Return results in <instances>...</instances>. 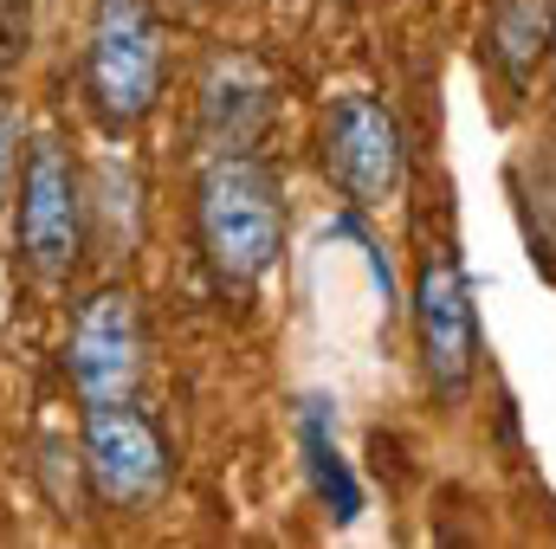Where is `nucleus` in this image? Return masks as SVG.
<instances>
[{"mask_svg": "<svg viewBox=\"0 0 556 549\" xmlns=\"http://www.w3.org/2000/svg\"><path fill=\"white\" fill-rule=\"evenodd\" d=\"M278 111V85L253 59H214L201 78V130L214 149H253Z\"/></svg>", "mask_w": 556, "mask_h": 549, "instance_id": "obj_8", "label": "nucleus"}, {"mask_svg": "<svg viewBox=\"0 0 556 549\" xmlns=\"http://www.w3.org/2000/svg\"><path fill=\"white\" fill-rule=\"evenodd\" d=\"M26 39H33V0H0V78L26 59Z\"/></svg>", "mask_w": 556, "mask_h": 549, "instance_id": "obj_12", "label": "nucleus"}, {"mask_svg": "<svg viewBox=\"0 0 556 549\" xmlns=\"http://www.w3.org/2000/svg\"><path fill=\"white\" fill-rule=\"evenodd\" d=\"M298 452H304V478H311L317 505H330V518L350 524L363 511V491H356V478H350V465H343V452L330 439V408L324 401L298 408Z\"/></svg>", "mask_w": 556, "mask_h": 549, "instance_id": "obj_10", "label": "nucleus"}, {"mask_svg": "<svg viewBox=\"0 0 556 549\" xmlns=\"http://www.w3.org/2000/svg\"><path fill=\"white\" fill-rule=\"evenodd\" d=\"M201 259L220 284H260L285 253V188L253 149H214L194 181Z\"/></svg>", "mask_w": 556, "mask_h": 549, "instance_id": "obj_1", "label": "nucleus"}, {"mask_svg": "<svg viewBox=\"0 0 556 549\" xmlns=\"http://www.w3.org/2000/svg\"><path fill=\"white\" fill-rule=\"evenodd\" d=\"M142 362H149V336H142V304L124 284H98L78 317H72V343H65V375L78 388L85 408L98 401H137Z\"/></svg>", "mask_w": 556, "mask_h": 549, "instance_id": "obj_5", "label": "nucleus"}, {"mask_svg": "<svg viewBox=\"0 0 556 549\" xmlns=\"http://www.w3.org/2000/svg\"><path fill=\"white\" fill-rule=\"evenodd\" d=\"M20 142H26L20 111H13V98H0V207L13 201V181H20Z\"/></svg>", "mask_w": 556, "mask_h": 549, "instance_id": "obj_13", "label": "nucleus"}, {"mask_svg": "<svg viewBox=\"0 0 556 549\" xmlns=\"http://www.w3.org/2000/svg\"><path fill=\"white\" fill-rule=\"evenodd\" d=\"M556 52V0H492L485 7V65L511 98L531 91L538 65Z\"/></svg>", "mask_w": 556, "mask_h": 549, "instance_id": "obj_9", "label": "nucleus"}, {"mask_svg": "<svg viewBox=\"0 0 556 549\" xmlns=\"http://www.w3.org/2000/svg\"><path fill=\"white\" fill-rule=\"evenodd\" d=\"M415 349H420V375L427 388L459 408L472 395V375H479V323H472V284L466 266L440 246L427 253V266L415 278Z\"/></svg>", "mask_w": 556, "mask_h": 549, "instance_id": "obj_6", "label": "nucleus"}, {"mask_svg": "<svg viewBox=\"0 0 556 549\" xmlns=\"http://www.w3.org/2000/svg\"><path fill=\"white\" fill-rule=\"evenodd\" d=\"M162 26L149 0H98L91 7V39H85V98L104 130H137L162 104Z\"/></svg>", "mask_w": 556, "mask_h": 549, "instance_id": "obj_3", "label": "nucleus"}, {"mask_svg": "<svg viewBox=\"0 0 556 549\" xmlns=\"http://www.w3.org/2000/svg\"><path fill=\"white\" fill-rule=\"evenodd\" d=\"M85 478L91 498L111 511H149L168 491V446L155 433V420L137 401H98L85 408Z\"/></svg>", "mask_w": 556, "mask_h": 549, "instance_id": "obj_7", "label": "nucleus"}, {"mask_svg": "<svg viewBox=\"0 0 556 549\" xmlns=\"http://www.w3.org/2000/svg\"><path fill=\"white\" fill-rule=\"evenodd\" d=\"M85 194H91V220H104L98 227V246L117 259V220L130 227V240H137L142 227V181H137V162H124V155H111L91 181H85Z\"/></svg>", "mask_w": 556, "mask_h": 549, "instance_id": "obj_11", "label": "nucleus"}, {"mask_svg": "<svg viewBox=\"0 0 556 549\" xmlns=\"http://www.w3.org/2000/svg\"><path fill=\"white\" fill-rule=\"evenodd\" d=\"M13 240L20 259L39 284L72 278L91 240V194H85V168L65 149L59 130H39L20 155V181H13Z\"/></svg>", "mask_w": 556, "mask_h": 549, "instance_id": "obj_2", "label": "nucleus"}, {"mask_svg": "<svg viewBox=\"0 0 556 549\" xmlns=\"http://www.w3.org/2000/svg\"><path fill=\"white\" fill-rule=\"evenodd\" d=\"M317 149H324V175H330L337 194L356 201V207H389V201L402 194V181H408L402 124H395V111H389L382 98H369V91L330 98Z\"/></svg>", "mask_w": 556, "mask_h": 549, "instance_id": "obj_4", "label": "nucleus"}]
</instances>
